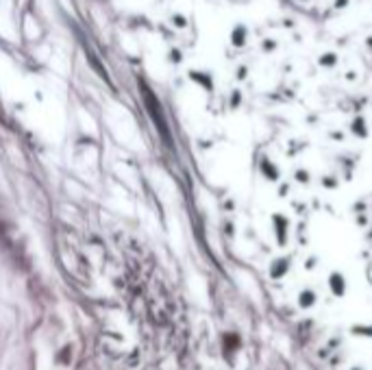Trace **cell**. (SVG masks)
<instances>
[{
    "label": "cell",
    "instance_id": "6da1fadb",
    "mask_svg": "<svg viewBox=\"0 0 372 370\" xmlns=\"http://www.w3.org/2000/svg\"><path fill=\"white\" fill-rule=\"evenodd\" d=\"M272 222H274V233H277V242H279V246H285V244H287L289 220H287L285 216H281V214H274V216H272Z\"/></svg>",
    "mask_w": 372,
    "mask_h": 370
},
{
    "label": "cell",
    "instance_id": "7a4b0ae2",
    "mask_svg": "<svg viewBox=\"0 0 372 370\" xmlns=\"http://www.w3.org/2000/svg\"><path fill=\"white\" fill-rule=\"evenodd\" d=\"M329 287H331V292H333V296H337V298H342L344 294H346V279H344L342 272H331Z\"/></svg>",
    "mask_w": 372,
    "mask_h": 370
},
{
    "label": "cell",
    "instance_id": "3957f363",
    "mask_svg": "<svg viewBox=\"0 0 372 370\" xmlns=\"http://www.w3.org/2000/svg\"><path fill=\"white\" fill-rule=\"evenodd\" d=\"M289 270V257H279L274 264H270V277L272 279H283Z\"/></svg>",
    "mask_w": 372,
    "mask_h": 370
},
{
    "label": "cell",
    "instance_id": "277c9868",
    "mask_svg": "<svg viewBox=\"0 0 372 370\" xmlns=\"http://www.w3.org/2000/svg\"><path fill=\"white\" fill-rule=\"evenodd\" d=\"M261 172H264V176H266V179H268V181H277V179H279V176H281V172H279V168H277V166H274V163H270V161H268V159H266L264 163H261Z\"/></svg>",
    "mask_w": 372,
    "mask_h": 370
},
{
    "label": "cell",
    "instance_id": "5b68a950",
    "mask_svg": "<svg viewBox=\"0 0 372 370\" xmlns=\"http://www.w3.org/2000/svg\"><path fill=\"white\" fill-rule=\"evenodd\" d=\"M298 305L302 310H309L312 305H316V292L314 290H302L298 294Z\"/></svg>",
    "mask_w": 372,
    "mask_h": 370
},
{
    "label": "cell",
    "instance_id": "8992f818",
    "mask_svg": "<svg viewBox=\"0 0 372 370\" xmlns=\"http://www.w3.org/2000/svg\"><path fill=\"white\" fill-rule=\"evenodd\" d=\"M353 335H366V338H372V325H355L350 327Z\"/></svg>",
    "mask_w": 372,
    "mask_h": 370
},
{
    "label": "cell",
    "instance_id": "52a82bcc",
    "mask_svg": "<svg viewBox=\"0 0 372 370\" xmlns=\"http://www.w3.org/2000/svg\"><path fill=\"white\" fill-rule=\"evenodd\" d=\"M296 179H298L300 183H307L309 181V172H307V170H298V172H296Z\"/></svg>",
    "mask_w": 372,
    "mask_h": 370
},
{
    "label": "cell",
    "instance_id": "ba28073f",
    "mask_svg": "<svg viewBox=\"0 0 372 370\" xmlns=\"http://www.w3.org/2000/svg\"><path fill=\"white\" fill-rule=\"evenodd\" d=\"M279 192H281V194H279V196H285V194H287V192H289V188H287V185H281V190H279Z\"/></svg>",
    "mask_w": 372,
    "mask_h": 370
},
{
    "label": "cell",
    "instance_id": "9c48e42d",
    "mask_svg": "<svg viewBox=\"0 0 372 370\" xmlns=\"http://www.w3.org/2000/svg\"><path fill=\"white\" fill-rule=\"evenodd\" d=\"M314 266H316V259L312 257V259H309V262H307V268H314Z\"/></svg>",
    "mask_w": 372,
    "mask_h": 370
},
{
    "label": "cell",
    "instance_id": "30bf717a",
    "mask_svg": "<svg viewBox=\"0 0 372 370\" xmlns=\"http://www.w3.org/2000/svg\"><path fill=\"white\" fill-rule=\"evenodd\" d=\"M353 370H359V368H353Z\"/></svg>",
    "mask_w": 372,
    "mask_h": 370
}]
</instances>
